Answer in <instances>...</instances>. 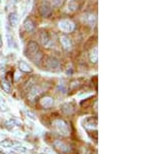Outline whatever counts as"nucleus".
<instances>
[{
  "label": "nucleus",
  "instance_id": "1",
  "mask_svg": "<svg viewBox=\"0 0 155 154\" xmlns=\"http://www.w3.org/2000/svg\"><path fill=\"white\" fill-rule=\"evenodd\" d=\"M26 55L31 59L34 63H39L42 58V54L39 50V47L35 41H30L27 46Z\"/></svg>",
  "mask_w": 155,
  "mask_h": 154
},
{
  "label": "nucleus",
  "instance_id": "2",
  "mask_svg": "<svg viewBox=\"0 0 155 154\" xmlns=\"http://www.w3.org/2000/svg\"><path fill=\"white\" fill-rule=\"evenodd\" d=\"M58 26H59L60 30L63 32H72L76 29V24L72 21H71V20H67V19L59 21Z\"/></svg>",
  "mask_w": 155,
  "mask_h": 154
},
{
  "label": "nucleus",
  "instance_id": "3",
  "mask_svg": "<svg viewBox=\"0 0 155 154\" xmlns=\"http://www.w3.org/2000/svg\"><path fill=\"white\" fill-rule=\"evenodd\" d=\"M54 125L55 127H56V129L58 130L59 133H61V135H68V131H69V128H68V125H67V123L65 121L61 120V119H58V120H56L54 122Z\"/></svg>",
  "mask_w": 155,
  "mask_h": 154
},
{
  "label": "nucleus",
  "instance_id": "4",
  "mask_svg": "<svg viewBox=\"0 0 155 154\" xmlns=\"http://www.w3.org/2000/svg\"><path fill=\"white\" fill-rule=\"evenodd\" d=\"M46 66L50 70H58L60 68V62L58 59L54 58V57H50L46 61Z\"/></svg>",
  "mask_w": 155,
  "mask_h": 154
},
{
  "label": "nucleus",
  "instance_id": "5",
  "mask_svg": "<svg viewBox=\"0 0 155 154\" xmlns=\"http://www.w3.org/2000/svg\"><path fill=\"white\" fill-rule=\"evenodd\" d=\"M60 44H61L62 48L64 50H66V51H69L72 47L71 39L67 35H64V34H62V35L60 36Z\"/></svg>",
  "mask_w": 155,
  "mask_h": 154
},
{
  "label": "nucleus",
  "instance_id": "6",
  "mask_svg": "<svg viewBox=\"0 0 155 154\" xmlns=\"http://www.w3.org/2000/svg\"><path fill=\"white\" fill-rule=\"evenodd\" d=\"M39 14H41V16L44 17V18H48V17H50L52 15L51 6H50L48 3L41 4V8H39Z\"/></svg>",
  "mask_w": 155,
  "mask_h": 154
},
{
  "label": "nucleus",
  "instance_id": "7",
  "mask_svg": "<svg viewBox=\"0 0 155 154\" xmlns=\"http://www.w3.org/2000/svg\"><path fill=\"white\" fill-rule=\"evenodd\" d=\"M83 21L85 24L93 27L96 24V16L94 14H86L83 17Z\"/></svg>",
  "mask_w": 155,
  "mask_h": 154
},
{
  "label": "nucleus",
  "instance_id": "8",
  "mask_svg": "<svg viewBox=\"0 0 155 154\" xmlns=\"http://www.w3.org/2000/svg\"><path fill=\"white\" fill-rule=\"evenodd\" d=\"M39 105L45 109H49L54 105V99L50 96H45L39 100Z\"/></svg>",
  "mask_w": 155,
  "mask_h": 154
},
{
  "label": "nucleus",
  "instance_id": "9",
  "mask_svg": "<svg viewBox=\"0 0 155 154\" xmlns=\"http://www.w3.org/2000/svg\"><path fill=\"white\" fill-rule=\"evenodd\" d=\"M41 43L45 48L50 47V44H51V38H50L49 34L47 33V32L42 31L41 33Z\"/></svg>",
  "mask_w": 155,
  "mask_h": 154
},
{
  "label": "nucleus",
  "instance_id": "10",
  "mask_svg": "<svg viewBox=\"0 0 155 154\" xmlns=\"http://www.w3.org/2000/svg\"><path fill=\"white\" fill-rule=\"evenodd\" d=\"M42 92V89L39 86H33L29 90V97L31 98V100H33V98H35L37 95H39Z\"/></svg>",
  "mask_w": 155,
  "mask_h": 154
},
{
  "label": "nucleus",
  "instance_id": "11",
  "mask_svg": "<svg viewBox=\"0 0 155 154\" xmlns=\"http://www.w3.org/2000/svg\"><path fill=\"white\" fill-rule=\"evenodd\" d=\"M23 26H24V29L27 32H32L34 29H35V25H34L33 21H32L31 19H26V20H25Z\"/></svg>",
  "mask_w": 155,
  "mask_h": 154
},
{
  "label": "nucleus",
  "instance_id": "12",
  "mask_svg": "<svg viewBox=\"0 0 155 154\" xmlns=\"http://www.w3.org/2000/svg\"><path fill=\"white\" fill-rule=\"evenodd\" d=\"M8 22H9V25L12 27H16L18 25V22H19V18H18V15L16 12H12L8 17Z\"/></svg>",
  "mask_w": 155,
  "mask_h": 154
},
{
  "label": "nucleus",
  "instance_id": "13",
  "mask_svg": "<svg viewBox=\"0 0 155 154\" xmlns=\"http://www.w3.org/2000/svg\"><path fill=\"white\" fill-rule=\"evenodd\" d=\"M19 69L23 73H30L31 71V67L29 66V64L23 60L19 62Z\"/></svg>",
  "mask_w": 155,
  "mask_h": 154
},
{
  "label": "nucleus",
  "instance_id": "14",
  "mask_svg": "<svg viewBox=\"0 0 155 154\" xmlns=\"http://www.w3.org/2000/svg\"><path fill=\"white\" fill-rule=\"evenodd\" d=\"M61 110L63 112L64 114H66V115H69V114H72L74 111V106H72L71 103H64V105L61 106Z\"/></svg>",
  "mask_w": 155,
  "mask_h": 154
},
{
  "label": "nucleus",
  "instance_id": "15",
  "mask_svg": "<svg viewBox=\"0 0 155 154\" xmlns=\"http://www.w3.org/2000/svg\"><path fill=\"white\" fill-rule=\"evenodd\" d=\"M90 60H91L92 63H96L97 60H98V51H97V48H94L90 53Z\"/></svg>",
  "mask_w": 155,
  "mask_h": 154
},
{
  "label": "nucleus",
  "instance_id": "16",
  "mask_svg": "<svg viewBox=\"0 0 155 154\" xmlns=\"http://www.w3.org/2000/svg\"><path fill=\"white\" fill-rule=\"evenodd\" d=\"M6 41H7V44L11 49H12L15 47V41H14V37L12 36L11 32L7 29V33H6Z\"/></svg>",
  "mask_w": 155,
  "mask_h": 154
},
{
  "label": "nucleus",
  "instance_id": "17",
  "mask_svg": "<svg viewBox=\"0 0 155 154\" xmlns=\"http://www.w3.org/2000/svg\"><path fill=\"white\" fill-rule=\"evenodd\" d=\"M78 7H79V4H78L77 1H74H74H71L68 4V11H71V12L76 11L78 9Z\"/></svg>",
  "mask_w": 155,
  "mask_h": 154
},
{
  "label": "nucleus",
  "instance_id": "18",
  "mask_svg": "<svg viewBox=\"0 0 155 154\" xmlns=\"http://www.w3.org/2000/svg\"><path fill=\"white\" fill-rule=\"evenodd\" d=\"M57 90L59 91V92H61V93H66V91H67V87H66V84L64 83V82H60L59 83V85L58 87H57Z\"/></svg>",
  "mask_w": 155,
  "mask_h": 154
},
{
  "label": "nucleus",
  "instance_id": "19",
  "mask_svg": "<svg viewBox=\"0 0 155 154\" xmlns=\"http://www.w3.org/2000/svg\"><path fill=\"white\" fill-rule=\"evenodd\" d=\"M1 85H2V88L4 89V91H6L7 93L11 92V83H8L7 81L3 80L1 83Z\"/></svg>",
  "mask_w": 155,
  "mask_h": 154
},
{
  "label": "nucleus",
  "instance_id": "20",
  "mask_svg": "<svg viewBox=\"0 0 155 154\" xmlns=\"http://www.w3.org/2000/svg\"><path fill=\"white\" fill-rule=\"evenodd\" d=\"M64 0H52V5L54 7H59L63 4Z\"/></svg>",
  "mask_w": 155,
  "mask_h": 154
},
{
  "label": "nucleus",
  "instance_id": "21",
  "mask_svg": "<svg viewBox=\"0 0 155 154\" xmlns=\"http://www.w3.org/2000/svg\"><path fill=\"white\" fill-rule=\"evenodd\" d=\"M69 73H72V69H71V67H68V69L66 70V74H69Z\"/></svg>",
  "mask_w": 155,
  "mask_h": 154
},
{
  "label": "nucleus",
  "instance_id": "22",
  "mask_svg": "<svg viewBox=\"0 0 155 154\" xmlns=\"http://www.w3.org/2000/svg\"><path fill=\"white\" fill-rule=\"evenodd\" d=\"M2 44V39H1V36H0V46Z\"/></svg>",
  "mask_w": 155,
  "mask_h": 154
}]
</instances>
